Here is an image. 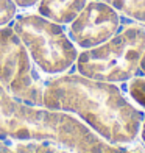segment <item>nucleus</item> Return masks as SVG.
<instances>
[{
	"label": "nucleus",
	"instance_id": "nucleus-4",
	"mask_svg": "<svg viewBox=\"0 0 145 153\" xmlns=\"http://www.w3.org/2000/svg\"><path fill=\"white\" fill-rule=\"evenodd\" d=\"M0 94H2V88H0Z\"/></svg>",
	"mask_w": 145,
	"mask_h": 153
},
{
	"label": "nucleus",
	"instance_id": "nucleus-1",
	"mask_svg": "<svg viewBox=\"0 0 145 153\" xmlns=\"http://www.w3.org/2000/svg\"><path fill=\"white\" fill-rule=\"evenodd\" d=\"M19 137H20V139H28L30 134H28V131H20V133H19Z\"/></svg>",
	"mask_w": 145,
	"mask_h": 153
},
{
	"label": "nucleus",
	"instance_id": "nucleus-3",
	"mask_svg": "<svg viewBox=\"0 0 145 153\" xmlns=\"http://www.w3.org/2000/svg\"><path fill=\"white\" fill-rule=\"evenodd\" d=\"M45 153H53V152H50V150H47V152H45Z\"/></svg>",
	"mask_w": 145,
	"mask_h": 153
},
{
	"label": "nucleus",
	"instance_id": "nucleus-2",
	"mask_svg": "<svg viewBox=\"0 0 145 153\" xmlns=\"http://www.w3.org/2000/svg\"><path fill=\"white\" fill-rule=\"evenodd\" d=\"M0 153H8V152H6V149H3V150L0 149Z\"/></svg>",
	"mask_w": 145,
	"mask_h": 153
}]
</instances>
